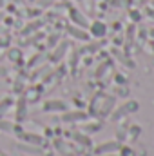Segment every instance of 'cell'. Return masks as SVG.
Listing matches in <instances>:
<instances>
[{"label": "cell", "mask_w": 154, "mask_h": 156, "mask_svg": "<svg viewBox=\"0 0 154 156\" xmlns=\"http://www.w3.org/2000/svg\"><path fill=\"white\" fill-rule=\"evenodd\" d=\"M49 109H64V104L62 102H49V104H45V111H49Z\"/></svg>", "instance_id": "6da1fadb"}, {"label": "cell", "mask_w": 154, "mask_h": 156, "mask_svg": "<svg viewBox=\"0 0 154 156\" xmlns=\"http://www.w3.org/2000/svg\"><path fill=\"white\" fill-rule=\"evenodd\" d=\"M4 2H5V0H0V5H2V4H4Z\"/></svg>", "instance_id": "7a4b0ae2"}]
</instances>
